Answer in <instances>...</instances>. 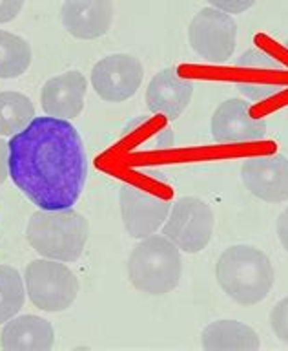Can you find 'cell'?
Segmentation results:
<instances>
[{
    "label": "cell",
    "mask_w": 288,
    "mask_h": 351,
    "mask_svg": "<svg viewBox=\"0 0 288 351\" xmlns=\"http://www.w3.org/2000/svg\"><path fill=\"white\" fill-rule=\"evenodd\" d=\"M10 178L38 208H70L88 178V156L81 134L70 121L35 117L11 136Z\"/></svg>",
    "instance_id": "6da1fadb"
},
{
    "label": "cell",
    "mask_w": 288,
    "mask_h": 351,
    "mask_svg": "<svg viewBox=\"0 0 288 351\" xmlns=\"http://www.w3.org/2000/svg\"><path fill=\"white\" fill-rule=\"evenodd\" d=\"M215 278L232 300L241 306H256L270 295L276 274L270 258L261 249L232 245L219 256Z\"/></svg>",
    "instance_id": "7a4b0ae2"
},
{
    "label": "cell",
    "mask_w": 288,
    "mask_h": 351,
    "mask_svg": "<svg viewBox=\"0 0 288 351\" xmlns=\"http://www.w3.org/2000/svg\"><path fill=\"white\" fill-rule=\"evenodd\" d=\"M90 223L73 208H40L27 221L26 238L42 258L75 262L86 247Z\"/></svg>",
    "instance_id": "3957f363"
},
{
    "label": "cell",
    "mask_w": 288,
    "mask_h": 351,
    "mask_svg": "<svg viewBox=\"0 0 288 351\" xmlns=\"http://www.w3.org/2000/svg\"><path fill=\"white\" fill-rule=\"evenodd\" d=\"M181 249L161 234L142 238L128 260V278L141 293L159 296L174 291L181 282Z\"/></svg>",
    "instance_id": "277c9868"
},
{
    "label": "cell",
    "mask_w": 288,
    "mask_h": 351,
    "mask_svg": "<svg viewBox=\"0 0 288 351\" xmlns=\"http://www.w3.org/2000/svg\"><path fill=\"white\" fill-rule=\"evenodd\" d=\"M24 287L33 306L48 313L66 311L79 295V280L59 260L40 258L27 263Z\"/></svg>",
    "instance_id": "5b68a950"
},
{
    "label": "cell",
    "mask_w": 288,
    "mask_h": 351,
    "mask_svg": "<svg viewBox=\"0 0 288 351\" xmlns=\"http://www.w3.org/2000/svg\"><path fill=\"white\" fill-rule=\"evenodd\" d=\"M215 218L212 207L201 197L185 196L177 199L170 208L163 223V234L181 251L196 254L207 249L212 240Z\"/></svg>",
    "instance_id": "8992f818"
},
{
    "label": "cell",
    "mask_w": 288,
    "mask_h": 351,
    "mask_svg": "<svg viewBox=\"0 0 288 351\" xmlns=\"http://www.w3.org/2000/svg\"><path fill=\"white\" fill-rule=\"evenodd\" d=\"M192 49L210 64H224L232 59L237 44V22L215 8H205L188 27Z\"/></svg>",
    "instance_id": "52a82bcc"
},
{
    "label": "cell",
    "mask_w": 288,
    "mask_h": 351,
    "mask_svg": "<svg viewBox=\"0 0 288 351\" xmlns=\"http://www.w3.org/2000/svg\"><path fill=\"white\" fill-rule=\"evenodd\" d=\"M237 90L250 101H267L288 90V66L263 49H248L235 62Z\"/></svg>",
    "instance_id": "ba28073f"
},
{
    "label": "cell",
    "mask_w": 288,
    "mask_h": 351,
    "mask_svg": "<svg viewBox=\"0 0 288 351\" xmlns=\"http://www.w3.org/2000/svg\"><path fill=\"white\" fill-rule=\"evenodd\" d=\"M144 68L133 55H108L93 66L92 86L99 97L108 103H122L141 88Z\"/></svg>",
    "instance_id": "9c48e42d"
},
{
    "label": "cell",
    "mask_w": 288,
    "mask_h": 351,
    "mask_svg": "<svg viewBox=\"0 0 288 351\" xmlns=\"http://www.w3.org/2000/svg\"><path fill=\"white\" fill-rule=\"evenodd\" d=\"M119 203L126 232L139 240L155 234L172 208L168 197L152 194L130 183L120 189Z\"/></svg>",
    "instance_id": "30bf717a"
},
{
    "label": "cell",
    "mask_w": 288,
    "mask_h": 351,
    "mask_svg": "<svg viewBox=\"0 0 288 351\" xmlns=\"http://www.w3.org/2000/svg\"><path fill=\"white\" fill-rule=\"evenodd\" d=\"M212 136L221 145L261 141L267 136V121L257 119L245 99H226L212 115Z\"/></svg>",
    "instance_id": "8fae6325"
},
{
    "label": "cell",
    "mask_w": 288,
    "mask_h": 351,
    "mask_svg": "<svg viewBox=\"0 0 288 351\" xmlns=\"http://www.w3.org/2000/svg\"><path fill=\"white\" fill-rule=\"evenodd\" d=\"M246 191L263 202L281 203L288 199V158L281 154L254 156L241 167Z\"/></svg>",
    "instance_id": "7c38bea8"
},
{
    "label": "cell",
    "mask_w": 288,
    "mask_h": 351,
    "mask_svg": "<svg viewBox=\"0 0 288 351\" xmlns=\"http://www.w3.org/2000/svg\"><path fill=\"white\" fill-rule=\"evenodd\" d=\"M88 82L81 71H66L44 82L40 104L46 115L59 119H75L84 110Z\"/></svg>",
    "instance_id": "4fadbf2b"
},
{
    "label": "cell",
    "mask_w": 288,
    "mask_h": 351,
    "mask_svg": "<svg viewBox=\"0 0 288 351\" xmlns=\"http://www.w3.org/2000/svg\"><path fill=\"white\" fill-rule=\"evenodd\" d=\"M60 19L70 35L93 40L108 33L114 21V4L112 0H66Z\"/></svg>",
    "instance_id": "5bb4252c"
},
{
    "label": "cell",
    "mask_w": 288,
    "mask_h": 351,
    "mask_svg": "<svg viewBox=\"0 0 288 351\" xmlns=\"http://www.w3.org/2000/svg\"><path fill=\"white\" fill-rule=\"evenodd\" d=\"M194 95V82L183 79L175 68H164L153 77L146 90V104L152 114L175 121L188 108Z\"/></svg>",
    "instance_id": "9a60e30c"
},
{
    "label": "cell",
    "mask_w": 288,
    "mask_h": 351,
    "mask_svg": "<svg viewBox=\"0 0 288 351\" xmlns=\"http://www.w3.org/2000/svg\"><path fill=\"white\" fill-rule=\"evenodd\" d=\"M53 344V326L37 315L13 317L0 335V348L5 351H49Z\"/></svg>",
    "instance_id": "2e32d148"
},
{
    "label": "cell",
    "mask_w": 288,
    "mask_h": 351,
    "mask_svg": "<svg viewBox=\"0 0 288 351\" xmlns=\"http://www.w3.org/2000/svg\"><path fill=\"white\" fill-rule=\"evenodd\" d=\"M201 346L207 351H257L261 348V340L246 324L218 320L202 329Z\"/></svg>",
    "instance_id": "e0dca14e"
},
{
    "label": "cell",
    "mask_w": 288,
    "mask_h": 351,
    "mask_svg": "<svg viewBox=\"0 0 288 351\" xmlns=\"http://www.w3.org/2000/svg\"><path fill=\"white\" fill-rule=\"evenodd\" d=\"M35 119V106L18 92L0 93V136H15Z\"/></svg>",
    "instance_id": "ac0fdd59"
},
{
    "label": "cell",
    "mask_w": 288,
    "mask_h": 351,
    "mask_svg": "<svg viewBox=\"0 0 288 351\" xmlns=\"http://www.w3.org/2000/svg\"><path fill=\"white\" fill-rule=\"evenodd\" d=\"M31 64V46L15 33L0 29V79H15Z\"/></svg>",
    "instance_id": "d6986e66"
},
{
    "label": "cell",
    "mask_w": 288,
    "mask_h": 351,
    "mask_svg": "<svg viewBox=\"0 0 288 351\" xmlns=\"http://www.w3.org/2000/svg\"><path fill=\"white\" fill-rule=\"evenodd\" d=\"M26 302V287L18 269L0 265V324H5L21 313Z\"/></svg>",
    "instance_id": "ffe728a7"
},
{
    "label": "cell",
    "mask_w": 288,
    "mask_h": 351,
    "mask_svg": "<svg viewBox=\"0 0 288 351\" xmlns=\"http://www.w3.org/2000/svg\"><path fill=\"white\" fill-rule=\"evenodd\" d=\"M270 328L279 340L288 344V296L279 300L270 311Z\"/></svg>",
    "instance_id": "44dd1931"
},
{
    "label": "cell",
    "mask_w": 288,
    "mask_h": 351,
    "mask_svg": "<svg viewBox=\"0 0 288 351\" xmlns=\"http://www.w3.org/2000/svg\"><path fill=\"white\" fill-rule=\"evenodd\" d=\"M208 4L228 15H235V13L250 10L252 5L256 4V0H208Z\"/></svg>",
    "instance_id": "7402d4cb"
},
{
    "label": "cell",
    "mask_w": 288,
    "mask_h": 351,
    "mask_svg": "<svg viewBox=\"0 0 288 351\" xmlns=\"http://www.w3.org/2000/svg\"><path fill=\"white\" fill-rule=\"evenodd\" d=\"M24 0H0V24L11 22L21 13Z\"/></svg>",
    "instance_id": "603a6c76"
},
{
    "label": "cell",
    "mask_w": 288,
    "mask_h": 351,
    "mask_svg": "<svg viewBox=\"0 0 288 351\" xmlns=\"http://www.w3.org/2000/svg\"><path fill=\"white\" fill-rule=\"evenodd\" d=\"M10 178V145L0 137V185Z\"/></svg>",
    "instance_id": "cb8c5ba5"
},
{
    "label": "cell",
    "mask_w": 288,
    "mask_h": 351,
    "mask_svg": "<svg viewBox=\"0 0 288 351\" xmlns=\"http://www.w3.org/2000/svg\"><path fill=\"white\" fill-rule=\"evenodd\" d=\"M276 229H278V236L279 241H281V245H283L285 251L288 252V208H285L283 213L279 214Z\"/></svg>",
    "instance_id": "d4e9b609"
},
{
    "label": "cell",
    "mask_w": 288,
    "mask_h": 351,
    "mask_svg": "<svg viewBox=\"0 0 288 351\" xmlns=\"http://www.w3.org/2000/svg\"><path fill=\"white\" fill-rule=\"evenodd\" d=\"M285 48H287V51H288V38H287V40H285Z\"/></svg>",
    "instance_id": "484cf974"
}]
</instances>
